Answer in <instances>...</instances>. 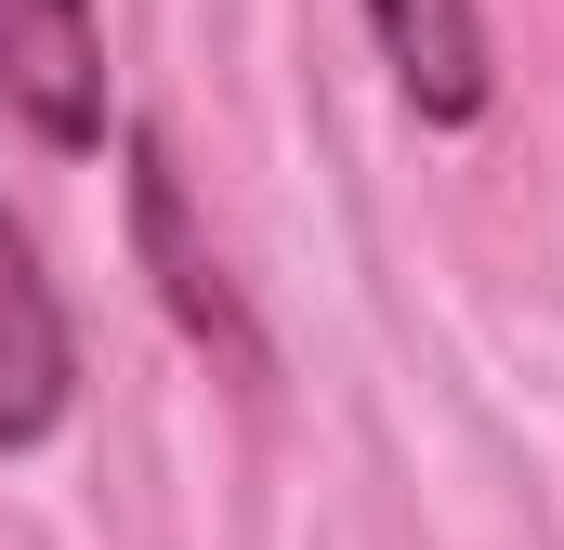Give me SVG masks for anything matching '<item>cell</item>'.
<instances>
[{"label": "cell", "instance_id": "3", "mask_svg": "<svg viewBox=\"0 0 564 550\" xmlns=\"http://www.w3.org/2000/svg\"><path fill=\"white\" fill-rule=\"evenodd\" d=\"M66 407H79V328L26 250V223L0 210V446H53Z\"/></svg>", "mask_w": 564, "mask_h": 550}, {"label": "cell", "instance_id": "1", "mask_svg": "<svg viewBox=\"0 0 564 550\" xmlns=\"http://www.w3.org/2000/svg\"><path fill=\"white\" fill-rule=\"evenodd\" d=\"M132 250H144V275H158V301H171V328H184L224 381H263V328H250L224 250L184 223V170H171V144H158V132H132Z\"/></svg>", "mask_w": 564, "mask_h": 550}, {"label": "cell", "instance_id": "2", "mask_svg": "<svg viewBox=\"0 0 564 550\" xmlns=\"http://www.w3.org/2000/svg\"><path fill=\"white\" fill-rule=\"evenodd\" d=\"M0 106L53 157L106 144V26H93V0H0Z\"/></svg>", "mask_w": 564, "mask_h": 550}, {"label": "cell", "instance_id": "4", "mask_svg": "<svg viewBox=\"0 0 564 550\" xmlns=\"http://www.w3.org/2000/svg\"><path fill=\"white\" fill-rule=\"evenodd\" d=\"M368 40H381L394 92L421 106L433 132H473V119H486L499 66H486V13H473V0H368Z\"/></svg>", "mask_w": 564, "mask_h": 550}]
</instances>
